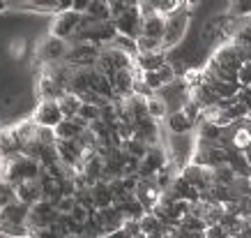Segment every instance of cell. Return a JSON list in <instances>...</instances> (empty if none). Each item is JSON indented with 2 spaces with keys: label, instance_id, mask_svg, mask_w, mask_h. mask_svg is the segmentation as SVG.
Wrapping results in <instances>:
<instances>
[{
  "label": "cell",
  "instance_id": "1",
  "mask_svg": "<svg viewBox=\"0 0 251 238\" xmlns=\"http://www.w3.org/2000/svg\"><path fill=\"white\" fill-rule=\"evenodd\" d=\"M189 23H191L189 2H187V7L180 9L177 14L166 19V32H164V39H161V46H164L166 54L182 44V39L187 37V32H189Z\"/></svg>",
  "mask_w": 251,
  "mask_h": 238
},
{
  "label": "cell",
  "instance_id": "2",
  "mask_svg": "<svg viewBox=\"0 0 251 238\" xmlns=\"http://www.w3.org/2000/svg\"><path fill=\"white\" fill-rule=\"evenodd\" d=\"M69 51H72V42L58 39V37H53V35H46L44 39H39V44H37V58L42 60V65L65 62Z\"/></svg>",
  "mask_w": 251,
  "mask_h": 238
},
{
  "label": "cell",
  "instance_id": "3",
  "mask_svg": "<svg viewBox=\"0 0 251 238\" xmlns=\"http://www.w3.org/2000/svg\"><path fill=\"white\" fill-rule=\"evenodd\" d=\"M81 23H83V16L76 14L74 9H65V12H60V14H55L53 19H51L49 35H53V37H58V39L69 42V39L76 37Z\"/></svg>",
  "mask_w": 251,
  "mask_h": 238
},
{
  "label": "cell",
  "instance_id": "4",
  "mask_svg": "<svg viewBox=\"0 0 251 238\" xmlns=\"http://www.w3.org/2000/svg\"><path fill=\"white\" fill-rule=\"evenodd\" d=\"M60 215H58V210H55V204L53 201H37L35 206H30V215H28V234H35L39 229H46V227H53L58 224Z\"/></svg>",
  "mask_w": 251,
  "mask_h": 238
},
{
  "label": "cell",
  "instance_id": "5",
  "mask_svg": "<svg viewBox=\"0 0 251 238\" xmlns=\"http://www.w3.org/2000/svg\"><path fill=\"white\" fill-rule=\"evenodd\" d=\"M134 199L143 206L145 213H154L164 199V190H161L154 178H138V185L134 190Z\"/></svg>",
  "mask_w": 251,
  "mask_h": 238
},
{
  "label": "cell",
  "instance_id": "6",
  "mask_svg": "<svg viewBox=\"0 0 251 238\" xmlns=\"http://www.w3.org/2000/svg\"><path fill=\"white\" fill-rule=\"evenodd\" d=\"M30 118L37 123V127H46V130H55V127L65 120L58 100H39L37 107L32 109Z\"/></svg>",
  "mask_w": 251,
  "mask_h": 238
},
{
  "label": "cell",
  "instance_id": "7",
  "mask_svg": "<svg viewBox=\"0 0 251 238\" xmlns=\"http://www.w3.org/2000/svg\"><path fill=\"white\" fill-rule=\"evenodd\" d=\"M115 23V30L118 35L122 37H129V39H138L141 37V28H143V16L138 12V2H131L129 9L125 12V14L118 19Z\"/></svg>",
  "mask_w": 251,
  "mask_h": 238
},
{
  "label": "cell",
  "instance_id": "8",
  "mask_svg": "<svg viewBox=\"0 0 251 238\" xmlns=\"http://www.w3.org/2000/svg\"><path fill=\"white\" fill-rule=\"evenodd\" d=\"M23 155V146L19 137H16L14 127L9 125V127H2L0 130V162H7V160H14Z\"/></svg>",
  "mask_w": 251,
  "mask_h": 238
},
{
  "label": "cell",
  "instance_id": "9",
  "mask_svg": "<svg viewBox=\"0 0 251 238\" xmlns=\"http://www.w3.org/2000/svg\"><path fill=\"white\" fill-rule=\"evenodd\" d=\"M16 201H21L25 206H35L37 201L44 199V190H42V180H25V183L16 185L14 187Z\"/></svg>",
  "mask_w": 251,
  "mask_h": 238
},
{
  "label": "cell",
  "instance_id": "10",
  "mask_svg": "<svg viewBox=\"0 0 251 238\" xmlns=\"http://www.w3.org/2000/svg\"><path fill=\"white\" fill-rule=\"evenodd\" d=\"M166 132L168 134H187V132H196V123L191 120L184 111H175L166 116Z\"/></svg>",
  "mask_w": 251,
  "mask_h": 238
},
{
  "label": "cell",
  "instance_id": "11",
  "mask_svg": "<svg viewBox=\"0 0 251 238\" xmlns=\"http://www.w3.org/2000/svg\"><path fill=\"white\" fill-rule=\"evenodd\" d=\"M28 215H30V206H25L21 201H12L2 213H0V222H9V224H28ZM28 229V227H25Z\"/></svg>",
  "mask_w": 251,
  "mask_h": 238
},
{
  "label": "cell",
  "instance_id": "12",
  "mask_svg": "<svg viewBox=\"0 0 251 238\" xmlns=\"http://www.w3.org/2000/svg\"><path fill=\"white\" fill-rule=\"evenodd\" d=\"M164 32H166V16H161L159 12H157V14L143 19V28H141V35H143V37L161 42V39H164Z\"/></svg>",
  "mask_w": 251,
  "mask_h": 238
},
{
  "label": "cell",
  "instance_id": "13",
  "mask_svg": "<svg viewBox=\"0 0 251 238\" xmlns=\"http://www.w3.org/2000/svg\"><path fill=\"white\" fill-rule=\"evenodd\" d=\"M85 130H88V125H83L78 118H74V120H62V123L55 127V137H58V141H78Z\"/></svg>",
  "mask_w": 251,
  "mask_h": 238
},
{
  "label": "cell",
  "instance_id": "14",
  "mask_svg": "<svg viewBox=\"0 0 251 238\" xmlns=\"http://www.w3.org/2000/svg\"><path fill=\"white\" fill-rule=\"evenodd\" d=\"M168 62V54L166 51H157V54H145V56H138L136 58V69L141 72V74H145V72H157L159 67H164Z\"/></svg>",
  "mask_w": 251,
  "mask_h": 238
},
{
  "label": "cell",
  "instance_id": "15",
  "mask_svg": "<svg viewBox=\"0 0 251 238\" xmlns=\"http://www.w3.org/2000/svg\"><path fill=\"white\" fill-rule=\"evenodd\" d=\"M85 19L97 23H106L111 21V7H108V0H90V5L85 9Z\"/></svg>",
  "mask_w": 251,
  "mask_h": 238
},
{
  "label": "cell",
  "instance_id": "16",
  "mask_svg": "<svg viewBox=\"0 0 251 238\" xmlns=\"http://www.w3.org/2000/svg\"><path fill=\"white\" fill-rule=\"evenodd\" d=\"M58 104H60L62 109V116H65V120H74L78 116V109H81V104H83V100L78 97V95H74V92H65L60 100H58Z\"/></svg>",
  "mask_w": 251,
  "mask_h": 238
},
{
  "label": "cell",
  "instance_id": "17",
  "mask_svg": "<svg viewBox=\"0 0 251 238\" xmlns=\"http://www.w3.org/2000/svg\"><path fill=\"white\" fill-rule=\"evenodd\" d=\"M138 227H141V234L148 238V236L159 234V231L164 229V222H161V217L157 215V213H145V215L138 220Z\"/></svg>",
  "mask_w": 251,
  "mask_h": 238
},
{
  "label": "cell",
  "instance_id": "18",
  "mask_svg": "<svg viewBox=\"0 0 251 238\" xmlns=\"http://www.w3.org/2000/svg\"><path fill=\"white\" fill-rule=\"evenodd\" d=\"M148 116H150L152 120H157V123H161V120H166V116H168V107H166V102L161 100V97L157 95V92L148 97Z\"/></svg>",
  "mask_w": 251,
  "mask_h": 238
},
{
  "label": "cell",
  "instance_id": "19",
  "mask_svg": "<svg viewBox=\"0 0 251 238\" xmlns=\"http://www.w3.org/2000/svg\"><path fill=\"white\" fill-rule=\"evenodd\" d=\"M78 120L83 125H88L90 127L92 123H97V120H101V107H97V104H88V102H83L81 104V109H78Z\"/></svg>",
  "mask_w": 251,
  "mask_h": 238
},
{
  "label": "cell",
  "instance_id": "20",
  "mask_svg": "<svg viewBox=\"0 0 251 238\" xmlns=\"http://www.w3.org/2000/svg\"><path fill=\"white\" fill-rule=\"evenodd\" d=\"M76 197L74 194H62L60 199L55 201V210H58V215L60 217H69L72 215V210L76 208Z\"/></svg>",
  "mask_w": 251,
  "mask_h": 238
},
{
  "label": "cell",
  "instance_id": "21",
  "mask_svg": "<svg viewBox=\"0 0 251 238\" xmlns=\"http://www.w3.org/2000/svg\"><path fill=\"white\" fill-rule=\"evenodd\" d=\"M136 49H138V56H145V54H157V51H164L161 42L157 39H150V37H141L136 39Z\"/></svg>",
  "mask_w": 251,
  "mask_h": 238
},
{
  "label": "cell",
  "instance_id": "22",
  "mask_svg": "<svg viewBox=\"0 0 251 238\" xmlns=\"http://www.w3.org/2000/svg\"><path fill=\"white\" fill-rule=\"evenodd\" d=\"M235 81L242 90H251V60H244L242 65H240Z\"/></svg>",
  "mask_w": 251,
  "mask_h": 238
},
{
  "label": "cell",
  "instance_id": "23",
  "mask_svg": "<svg viewBox=\"0 0 251 238\" xmlns=\"http://www.w3.org/2000/svg\"><path fill=\"white\" fill-rule=\"evenodd\" d=\"M12 201H16L14 187H12L9 183H5V180H0V213H2V210H5Z\"/></svg>",
  "mask_w": 251,
  "mask_h": 238
},
{
  "label": "cell",
  "instance_id": "24",
  "mask_svg": "<svg viewBox=\"0 0 251 238\" xmlns=\"http://www.w3.org/2000/svg\"><path fill=\"white\" fill-rule=\"evenodd\" d=\"M69 220L76 224V227H85V224H88V220H90V208L83 206V204H76V208L72 210Z\"/></svg>",
  "mask_w": 251,
  "mask_h": 238
},
{
  "label": "cell",
  "instance_id": "25",
  "mask_svg": "<svg viewBox=\"0 0 251 238\" xmlns=\"http://www.w3.org/2000/svg\"><path fill=\"white\" fill-rule=\"evenodd\" d=\"M0 234L7 238H21L28 234V229L25 227H21V224H9V222H0Z\"/></svg>",
  "mask_w": 251,
  "mask_h": 238
},
{
  "label": "cell",
  "instance_id": "26",
  "mask_svg": "<svg viewBox=\"0 0 251 238\" xmlns=\"http://www.w3.org/2000/svg\"><path fill=\"white\" fill-rule=\"evenodd\" d=\"M131 2H125V0H108V7H111V21H118L127 9H129Z\"/></svg>",
  "mask_w": 251,
  "mask_h": 238
},
{
  "label": "cell",
  "instance_id": "27",
  "mask_svg": "<svg viewBox=\"0 0 251 238\" xmlns=\"http://www.w3.org/2000/svg\"><path fill=\"white\" fill-rule=\"evenodd\" d=\"M101 238H131V234L125 229V227H122L120 231H113V234H104Z\"/></svg>",
  "mask_w": 251,
  "mask_h": 238
},
{
  "label": "cell",
  "instance_id": "28",
  "mask_svg": "<svg viewBox=\"0 0 251 238\" xmlns=\"http://www.w3.org/2000/svg\"><path fill=\"white\" fill-rule=\"evenodd\" d=\"M23 51H25V42H23V39H16L14 44H12V56H19V54H23Z\"/></svg>",
  "mask_w": 251,
  "mask_h": 238
},
{
  "label": "cell",
  "instance_id": "29",
  "mask_svg": "<svg viewBox=\"0 0 251 238\" xmlns=\"http://www.w3.org/2000/svg\"><path fill=\"white\" fill-rule=\"evenodd\" d=\"M12 9V2H5V0H0V14H5Z\"/></svg>",
  "mask_w": 251,
  "mask_h": 238
},
{
  "label": "cell",
  "instance_id": "30",
  "mask_svg": "<svg viewBox=\"0 0 251 238\" xmlns=\"http://www.w3.org/2000/svg\"><path fill=\"white\" fill-rule=\"evenodd\" d=\"M65 238H90L88 234H69V236H65Z\"/></svg>",
  "mask_w": 251,
  "mask_h": 238
},
{
  "label": "cell",
  "instance_id": "31",
  "mask_svg": "<svg viewBox=\"0 0 251 238\" xmlns=\"http://www.w3.org/2000/svg\"><path fill=\"white\" fill-rule=\"evenodd\" d=\"M21 238H32V236H30V234H25V236H21Z\"/></svg>",
  "mask_w": 251,
  "mask_h": 238
}]
</instances>
